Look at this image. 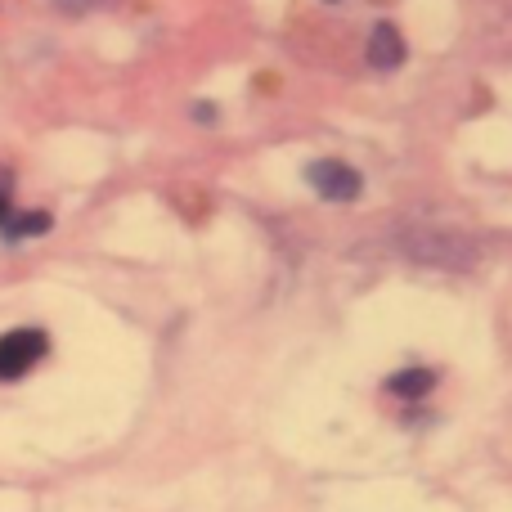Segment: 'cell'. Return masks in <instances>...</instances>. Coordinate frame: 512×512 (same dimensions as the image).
<instances>
[{"label":"cell","instance_id":"3","mask_svg":"<svg viewBox=\"0 0 512 512\" xmlns=\"http://www.w3.org/2000/svg\"><path fill=\"white\" fill-rule=\"evenodd\" d=\"M369 63H373V68H382V72H391V68H400V63H405V41H400V32L391 23L373 27V36H369Z\"/></svg>","mask_w":512,"mask_h":512},{"label":"cell","instance_id":"1","mask_svg":"<svg viewBox=\"0 0 512 512\" xmlns=\"http://www.w3.org/2000/svg\"><path fill=\"white\" fill-rule=\"evenodd\" d=\"M50 351V337L41 328H14L0 337V382H18L23 373H32Z\"/></svg>","mask_w":512,"mask_h":512},{"label":"cell","instance_id":"4","mask_svg":"<svg viewBox=\"0 0 512 512\" xmlns=\"http://www.w3.org/2000/svg\"><path fill=\"white\" fill-rule=\"evenodd\" d=\"M432 387H436V373L427 369H405L387 382V391H396V396H427Z\"/></svg>","mask_w":512,"mask_h":512},{"label":"cell","instance_id":"2","mask_svg":"<svg viewBox=\"0 0 512 512\" xmlns=\"http://www.w3.org/2000/svg\"><path fill=\"white\" fill-rule=\"evenodd\" d=\"M306 180L319 198H328V203H355V198H360V171L346 167V162H337V158L310 162Z\"/></svg>","mask_w":512,"mask_h":512}]
</instances>
